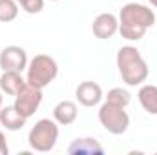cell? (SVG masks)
I'll return each instance as SVG.
<instances>
[{"mask_svg": "<svg viewBox=\"0 0 157 155\" xmlns=\"http://www.w3.org/2000/svg\"><path fill=\"white\" fill-rule=\"evenodd\" d=\"M24 86H26V78L22 77L20 71H4L0 75V89L9 97H15Z\"/></svg>", "mask_w": 157, "mask_h": 155, "instance_id": "7c38bea8", "label": "cell"}, {"mask_svg": "<svg viewBox=\"0 0 157 155\" xmlns=\"http://www.w3.org/2000/svg\"><path fill=\"white\" fill-rule=\"evenodd\" d=\"M137 99L143 106V110L150 115H157V86L154 84H143L139 88Z\"/></svg>", "mask_w": 157, "mask_h": 155, "instance_id": "5bb4252c", "label": "cell"}, {"mask_svg": "<svg viewBox=\"0 0 157 155\" xmlns=\"http://www.w3.org/2000/svg\"><path fill=\"white\" fill-rule=\"evenodd\" d=\"M28 53L20 46H6L0 51V68L2 71H24L28 68Z\"/></svg>", "mask_w": 157, "mask_h": 155, "instance_id": "52a82bcc", "label": "cell"}, {"mask_svg": "<svg viewBox=\"0 0 157 155\" xmlns=\"http://www.w3.org/2000/svg\"><path fill=\"white\" fill-rule=\"evenodd\" d=\"M49 2H59V0H49Z\"/></svg>", "mask_w": 157, "mask_h": 155, "instance_id": "44dd1931", "label": "cell"}, {"mask_svg": "<svg viewBox=\"0 0 157 155\" xmlns=\"http://www.w3.org/2000/svg\"><path fill=\"white\" fill-rule=\"evenodd\" d=\"M148 2H150V4H152L154 7H157V0H148Z\"/></svg>", "mask_w": 157, "mask_h": 155, "instance_id": "ffe728a7", "label": "cell"}, {"mask_svg": "<svg viewBox=\"0 0 157 155\" xmlns=\"http://www.w3.org/2000/svg\"><path fill=\"white\" fill-rule=\"evenodd\" d=\"M9 153V148H7V142H6V135L0 131V155H7Z\"/></svg>", "mask_w": 157, "mask_h": 155, "instance_id": "ac0fdd59", "label": "cell"}, {"mask_svg": "<svg viewBox=\"0 0 157 155\" xmlns=\"http://www.w3.org/2000/svg\"><path fill=\"white\" fill-rule=\"evenodd\" d=\"M119 75L126 86H141L150 75V68L141 51L133 46H122L117 51Z\"/></svg>", "mask_w": 157, "mask_h": 155, "instance_id": "7a4b0ae2", "label": "cell"}, {"mask_svg": "<svg viewBox=\"0 0 157 155\" xmlns=\"http://www.w3.org/2000/svg\"><path fill=\"white\" fill-rule=\"evenodd\" d=\"M99 122L101 126L112 133V135H122L128 131L130 126V115L126 113V108L112 104V102H104L99 108Z\"/></svg>", "mask_w": 157, "mask_h": 155, "instance_id": "5b68a950", "label": "cell"}, {"mask_svg": "<svg viewBox=\"0 0 157 155\" xmlns=\"http://www.w3.org/2000/svg\"><path fill=\"white\" fill-rule=\"evenodd\" d=\"M17 4L29 15H37L44 9V0H17Z\"/></svg>", "mask_w": 157, "mask_h": 155, "instance_id": "e0dca14e", "label": "cell"}, {"mask_svg": "<svg viewBox=\"0 0 157 155\" xmlns=\"http://www.w3.org/2000/svg\"><path fill=\"white\" fill-rule=\"evenodd\" d=\"M18 17V4L17 0H0V22L7 24Z\"/></svg>", "mask_w": 157, "mask_h": 155, "instance_id": "9a60e30c", "label": "cell"}, {"mask_svg": "<svg viewBox=\"0 0 157 155\" xmlns=\"http://www.w3.org/2000/svg\"><path fill=\"white\" fill-rule=\"evenodd\" d=\"M75 97H77L78 104H82L84 108H93V106L101 104V100L104 99L102 88L93 80L80 82L77 86V89H75Z\"/></svg>", "mask_w": 157, "mask_h": 155, "instance_id": "ba28073f", "label": "cell"}, {"mask_svg": "<svg viewBox=\"0 0 157 155\" xmlns=\"http://www.w3.org/2000/svg\"><path fill=\"white\" fill-rule=\"evenodd\" d=\"M91 31L97 39L108 40L119 31V18L113 13H101L93 18Z\"/></svg>", "mask_w": 157, "mask_h": 155, "instance_id": "9c48e42d", "label": "cell"}, {"mask_svg": "<svg viewBox=\"0 0 157 155\" xmlns=\"http://www.w3.org/2000/svg\"><path fill=\"white\" fill-rule=\"evenodd\" d=\"M106 102H112V104H117V106L126 108L132 102V95L124 88H112L108 91V95H106Z\"/></svg>", "mask_w": 157, "mask_h": 155, "instance_id": "2e32d148", "label": "cell"}, {"mask_svg": "<svg viewBox=\"0 0 157 155\" xmlns=\"http://www.w3.org/2000/svg\"><path fill=\"white\" fill-rule=\"evenodd\" d=\"M78 110L73 100H60L53 108V119L57 120L59 126H70L77 120Z\"/></svg>", "mask_w": 157, "mask_h": 155, "instance_id": "30bf717a", "label": "cell"}, {"mask_svg": "<svg viewBox=\"0 0 157 155\" xmlns=\"http://www.w3.org/2000/svg\"><path fill=\"white\" fill-rule=\"evenodd\" d=\"M59 75V64L53 57L49 55H35L26 68V82L44 89L46 86H49Z\"/></svg>", "mask_w": 157, "mask_h": 155, "instance_id": "3957f363", "label": "cell"}, {"mask_svg": "<svg viewBox=\"0 0 157 155\" xmlns=\"http://www.w3.org/2000/svg\"><path fill=\"white\" fill-rule=\"evenodd\" d=\"M28 141H29L31 150H35L39 153L51 152L55 148L57 141H59V124H57V120L55 119H40L29 130Z\"/></svg>", "mask_w": 157, "mask_h": 155, "instance_id": "277c9868", "label": "cell"}, {"mask_svg": "<svg viewBox=\"0 0 157 155\" xmlns=\"http://www.w3.org/2000/svg\"><path fill=\"white\" fill-rule=\"evenodd\" d=\"M2 102H4V93H2V89H0V108H2Z\"/></svg>", "mask_w": 157, "mask_h": 155, "instance_id": "d6986e66", "label": "cell"}, {"mask_svg": "<svg viewBox=\"0 0 157 155\" xmlns=\"http://www.w3.org/2000/svg\"><path fill=\"white\" fill-rule=\"evenodd\" d=\"M68 153L71 155H93V153H104V148L91 137H84V139H75L70 148Z\"/></svg>", "mask_w": 157, "mask_h": 155, "instance_id": "4fadbf2b", "label": "cell"}, {"mask_svg": "<svg viewBox=\"0 0 157 155\" xmlns=\"http://www.w3.org/2000/svg\"><path fill=\"white\" fill-rule=\"evenodd\" d=\"M119 33L130 42H139L155 24V13L148 6L130 2L119 11Z\"/></svg>", "mask_w": 157, "mask_h": 155, "instance_id": "6da1fadb", "label": "cell"}, {"mask_svg": "<svg viewBox=\"0 0 157 155\" xmlns=\"http://www.w3.org/2000/svg\"><path fill=\"white\" fill-rule=\"evenodd\" d=\"M26 117L20 115L15 106H2L0 108V124L9 131H18L26 126Z\"/></svg>", "mask_w": 157, "mask_h": 155, "instance_id": "8fae6325", "label": "cell"}, {"mask_svg": "<svg viewBox=\"0 0 157 155\" xmlns=\"http://www.w3.org/2000/svg\"><path fill=\"white\" fill-rule=\"evenodd\" d=\"M40 104H42V89L26 82V86L15 95V104L13 106L18 110L20 115L29 119V117H33L37 113Z\"/></svg>", "mask_w": 157, "mask_h": 155, "instance_id": "8992f818", "label": "cell"}]
</instances>
